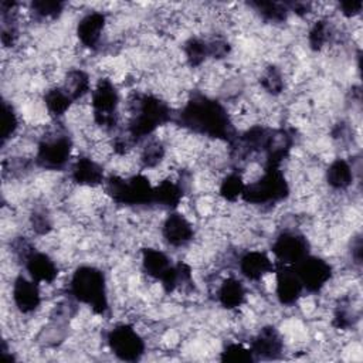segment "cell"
Instances as JSON below:
<instances>
[{
    "instance_id": "obj_1",
    "label": "cell",
    "mask_w": 363,
    "mask_h": 363,
    "mask_svg": "<svg viewBox=\"0 0 363 363\" xmlns=\"http://www.w3.org/2000/svg\"><path fill=\"white\" fill-rule=\"evenodd\" d=\"M177 118L182 126L199 135L227 142H231L235 136L227 109L218 101L206 95L191 96L180 109Z\"/></svg>"
},
{
    "instance_id": "obj_2",
    "label": "cell",
    "mask_w": 363,
    "mask_h": 363,
    "mask_svg": "<svg viewBox=\"0 0 363 363\" xmlns=\"http://www.w3.org/2000/svg\"><path fill=\"white\" fill-rule=\"evenodd\" d=\"M129 122H128V139L132 143H138L147 139L160 125L170 119L169 105L156 95L142 94L129 101Z\"/></svg>"
},
{
    "instance_id": "obj_3",
    "label": "cell",
    "mask_w": 363,
    "mask_h": 363,
    "mask_svg": "<svg viewBox=\"0 0 363 363\" xmlns=\"http://www.w3.org/2000/svg\"><path fill=\"white\" fill-rule=\"evenodd\" d=\"M69 294L77 302L88 305L95 313L104 315L109 308L106 279L96 267H78L69 279Z\"/></svg>"
},
{
    "instance_id": "obj_4",
    "label": "cell",
    "mask_w": 363,
    "mask_h": 363,
    "mask_svg": "<svg viewBox=\"0 0 363 363\" xmlns=\"http://www.w3.org/2000/svg\"><path fill=\"white\" fill-rule=\"evenodd\" d=\"M288 194L289 186L281 169L277 166H264L258 179L245 183L241 199L251 204L265 206L278 203L286 199Z\"/></svg>"
},
{
    "instance_id": "obj_5",
    "label": "cell",
    "mask_w": 363,
    "mask_h": 363,
    "mask_svg": "<svg viewBox=\"0 0 363 363\" xmlns=\"http://www.w3.org/2000/svg\"><path fill=\"white\" fill-rule=\"evenodd\" d=\"M106 194L116 203L125 206L153 204V187L143 174L129 177L109 176L104 182Z\"/></svg>"
},
{
    "instance_id": "obj_6",
    "label": "cell",
    "mask_w": 363,
    "mask_h": 363,
    "mask_svg": "<svg viewBox=\"0 0 363 363\" xmlns=\"http://www.w3.org/2000/svg\"><path fill=\"white\" fill-rule=\"evenodd\" d=\"M72 139L64 128L57 126L45 132L35 153V163L45 170H60L71 160Z\"/></svg>"
},
{
    "instance_id": "obj_7",
    "label": "cell",
    "mask_w": 363,
    "mask_h": 363,
    "mask_svg": "<svg viewBox=\"0 0 363 363\" xmlns=\"http://www.w3.org/2000/svg\"><path fill=\"white\" fill-rule=\"evenodd\" d=\"M119 91L108 78H101L91 91V106L94 121L104 129H113L118 123Z\"/></svg>"
},
{
    "instance_id": "obj_8",
    "label": "cell",
    "mask_w": 363,
    "mask_h": 363,
    "mask_svg": "<svg viewBox=\"0 0 363 363\" xmlns=\"http://www.w3.org/2000/svg\"><path fill=\"white\" fill-rule=\"evenodd\" d=\"M111 352L123 362L139 360L146 350V345L139 332L128 323L113 326L106 336Z\"/></svg>"
},
{
    "instance_id": "obj_9",
    "label": "cell",
    "mask_w": 363,
    "mask_h": 363,
    "mask_svg": "<svg viewBox=\"0 0 363 363\" xmlns=\"http://www.w3.org/2000/svg\"><path fill=\"white\" fill-rule=\"evenodd\" d=\"M271 251L281 265L294 267L309 255V241L298 231L285 230L274 238Z\"/></svg>"
},
{
    "instance_id": "obj_10",
    "label": "cell",
    "mask_w": 363,
    "mask_h": 363,
    "mask_svg": "<svg viewBox=\"0 0 363 363\" xmlns=\"http://www.w3.org/2000/svg\"><path fill=\"white\" fill-rule=\"evenodd\" d=\"M294 268L303 285V289L311 294L319 292L332 278L330 264L323 258L311 254L294 265Z\"/></svg>"
},
{
    "instance_id": "obj_11",
    "label": "cell",
    "mask_w": 363,
    "mask_h": 363,
    "mask_svg": "<svg viewBox=\"0 0 363 363\" xmlns=\"http://www.w3.org/2000/svg\"><path fill=\"white\" fill-rule=\"evenodd\" d=\"M11 298L20 313H33L41 305L40 284L30 277L18 275L11 285Z\"/></svg>"
},
{
    "instance_id": "obj_12",
    "label": "cell",
    "mask_w": 363,
    "mask_h": 363,
    "mask_svg": "<svg viewBox=\"0 0 363 363\" xmlns=\"http://www.w3.org/2000/svg\"><path fill=\"white\" fill-rule=\"evenodd\" d=\"M162 237L170 247L182 248L193 241L194 228L186 216L172 211L162 224Z\"/></svg>"
},
{
    "instance_id": "obj_13",
    "label": "cell",
    "mask_w": 363,
    "mask_h": 363,
    "mask_svg": "<svg viewBox=\"0 0 363 363\" xmlns=\"http://www.w3.org/2000/svg\"><path fill=\"white\" fill-rule=\"evenodd\" d=\"M275 272V295L279 303L291 306L302 296L303 285L291 265H281Z\"/></svg>"
},
{
    "instance_id": "obj_14",
    "label": "cell",
    "mask_w": 363,
    "mask_h": 363,
    "mask_svg": "<svg viewBox=\"0 0 363 363\" xmlns=\"http://www.w3.org/2000/svg\"><path fill=\"white\" fill-rule=\"evenodd\" d=\"M255 360L278 359L284 349V340L274 326H264L251 340L250 346Z\"/></svg>"
},
{
    "instance_id": "obj_15",
    "label": "cell",
    "mask_w": 363,
    "mask_h": 363,
    "mask_svg": "<svg viewBox=\"0 0 363 363\" xmlns=\"http://www.w3.org/2000/svg\"><path fill=\"white\" fill-rule=\"evenodd\" d=\"M106 26V16L102 11L86 13L77 24V37L79 43L91 50H95L101 41Z\"/></svg>"
},
{
    "instance_id": "obj_16",
    "label": "cell",
    "mask_w": 363,
    "mask_h": 363,
    "mask_svg": "<svg viewBox=\"0 0 363 363\" xmlns=\"http://www.w3.org/2000/svg\"><path fill=\"white\" fill-rule=\"evenodd\" d=\"M71 180L79 186L85 187H96L104 184V167L99 162L92 159L91 156H78L72 164L69 172Z\"/></svg>"
},
{
    "instance_id": "obj_17",
    "label": "cell",
    "mask_w": 363,
    "mask_h": 363,
    "mask_svg": "<svg viewBox=\"0 0 363 363\" xmlns=\"http://www.w3.org/2000/svg\"><path fill=\"white\" fill-rule=\"evenodd\" d=\"M238 269L244 278L254 282L275 271L272 259L268 257V254L259 250H250L244 252L238 258Z\"/></svg>"
},
{
    "instance_id": "obj_18",
    "label": "cell",
    "mask_w": 363,
    "mask_h": 363,
    "mask_svg": "<svg viewBox=\"0 0 363 363\" xmlns=\"http://www.w3.org/2000/svg\"><path fill=\"white\" fill-rule=\"evenodd\" d=\"M28 277L38 284H52L58 277L55 261L45 252L34 250L23 262Z\"/></svg>"
},
{
    "instance_id": "obj_19",
    "label": "cell",
    "mask_w": 363,
    "mask_h": 363,
    "mask_svg": "<svg viewBox=\"0 0 363 363\" xmlns=\"http://www.w3.org/2000/svg\"><path fill=\"white\" fill-rule=\"evenodd\" d=\"M183 193L184 187L180 182L164 177L153 187V204H157L163 208L174 210L180 204Z\"/></svg>"
},
{
    "instance_id": "obj_20",
    "label": "cell",
    "mask_w": 363,
    "mask_h": 363,
    "mask_svg": "<svg viewBox=\"0 0 363 363\" xmlns=\"http://www.w3.org/2000/svg\"><path fill=\"white\" fill-rule=\"evenodd\" d=\"M217 301L225 309L240 308L247 298V291L244 284L234 277H228L221 281L217 289Z\"/></svg>"
},
{
    "instance_id": "obj_21",
    "label": "cell",
    "mask_w": 363,
    "mask_h": 363,
    "mask_svg": "<svg viewBox=\"0 0 363 363\" xmlns=\"http://www.w3.org/2000/svg\"><path fill=\"white\" fill-rule=\"evenodd\" d=\"M172 265L170 258L162 250L150 247L142 250V269L145 274H147V277L162 281L170 271Z\"/></svg>"
},
{
    "instance_id": "obj_22",
    "label": "cell",
    "mask_w": 363,
    "mask_h": 363,
    "mask_svg": "<svg viewBox=\"0 0 363 363\" xmlns=\"http://www.w3.org/2000/svg\"><path fill=\"white\" fill-rule=\"evenodd\" d=\"M325 177L330 189L343 191L353 184L354 170L353 166L346 159H335L329 164Z\"/></svg>"
},
{
    "instance_id": "obj_23",
    "label": "cell",
    "mask_w": 363,
    "mask_h": 363,
    "mask_svg": "<svg viewBox=\"0 0 363 363\" xmlns=\"http://www.w3.org/2000/svg\"><path fill=\"white\" fill-rule=\"evenodd\" d=\"M64 91L71 96V99L75 102L78 99H82L86 94H91V79L89 75L84 69H69L64 78V84L61 85Z\"/></svg>"
},
{
    "instance_id": "obj_24",
    "label": "cell",
    "mask_w": 363,
    "mask_h": 363,
    "mask_svg": "<svg viewBox=\"0 0 363 363\" xmlns=\"http://www.w3.org/2000/svg\"><path fill=\"white\" fill-rule=\"evenodd\" d=\"M72 104H74V101L64 91L62 86H52V88L47 89L44 94L45 109L54 118H60V116L65 115L69 111V108L72 106Z\"/></svg>"
},
{
    "instance_id": "obj_25",
    "label": "cell",
    "mask_w": 363,
    "mask_h": 363,
    "mask_svg": "<svg viewBox=\"0 0 363 363\" xmlns=\"http://www.w3.org/2000/svg\"><path fill=\"white\" fill-rule=\"evenodd\" d=\"M333 37V28L332 24L328 18H319L318 21L313 23L308 33V43L309 47L315 51H320L330 43Z\"/></svg>"
},
{
    "instance_id": "obj_26",
    "label": "cell",
    "mask_w": 363,
    "mask_h": 363,
    "mask_svg": "<svg viewBox=\"0 0 363 363\" xmlns=\"http://www.w3.org/2000/svg\"><path fill=\"white\" fill-rule=\"evenodd\" d=\"M166 155V147L160 139L150 138L140 150L139 162L145 169H153L162 163Z\"/></svg>"
},
{
    "instance_id": "obj_27",
    "label": "cell",
    "mask_w": 363,
    "mask_h": 363,
    "mask_svg": "<svg viewBox=\"0 0 363 363\" xmlns=\"http://www.w3.org/2000/svg\"><path fill=\"white\" fill-rule=\"evenodd\" d=\"M251 7L267 21L269 23H282L286 20L288 16V6L275 1H255L250 3Z\"/></svg>"
},
{
    "instance_id": "obj_28",
    "label": "cell",
    "mask_w": 363,
    "mask_h": 363,
    "mask_svg": "<svg viewBox=\"0 0 363 363\" xmlns=\"http://www.w3.org/2000/svg\"><path fill=\"white\" fill-rule=\"evenodd\" d=\"M184 55H186L187 62L191 67H197V65L203 64L210 57L208 41H206L203 38H197V37L189 38L184 43Z\"/></svg>"
},
{
    "instance_id": "obj_29",
    "label": "cell",
    "mask_w": 363,
    "mask_h": 363,
    "mask_svg": "<svg viewBox=\"0 0 363 363\" xmlns=\"http://www.w3.org/2000/svg\"><path fill=\"white\" fill-rule=\"evenodd\" d=\"M245 187V182L242 176L237 172L228 173L220 183L218 193L225 201H235L242 196Z\"/></svg>"
},
{
    "instance_id": "obj_30",
    "label": "cell",
    "mask_w": 363,
    "mask_h": 363,
    "mask_svg": "<svg viewBox=\"0 0 363 363\" xmlns=\"http://www.w3.org/2000/svg\"><path fill=\"white\" fill-rule=\"evenodd\" d=\"M259 84L271 95H279L285 86L284 75L275 65H269L262 71Z\"/></svg>"
},
{
    "instance_id": "obj_31",
    "label": "cell",
    "mask_w": 363,
    "mask_h": 363,
    "mask_svg": "<svg viewBox=\"0 0 363 363\" xmlns=\"http://www.w3.org/2000/svg\"><path fill=\"white\" fill-rule=\"evenodd\" d=\"M18 129V116L7 101H3L1 106V143L6 145L7 140H10L14 133Z\"/></svg>"
},
{
    "instance_id": "obj_32",
    "label": "cell",
    "mask_w": 363,
    "mask_h": 363,
    "mask_svg": "<svg viewBox=\"0 0 363 363\" xmlns=\"http://www.w3.org/2000/svg\"><path fill=\"white\" fill-rule=\"evenodd\" d=\"M221 360L234 362V363H247V362H254L255 357L250 346L247 347L241 343H228L221 352Z\"/></svg>"
},
{
    "instance_id": "obj_33",
    "label": "cell",
    "mask_w": 363,
    "mask_h": 363,
    "mask_svg": "<svg viewBox=\"0 0 363 363\" xmlns=\"http://www.w3.org/2000/svg\"><path fill=\"white\" fill-rule=\"evenodd\" d=\"M62 10H64V3H60V1L40 0V1L31 3L33 14L43 20L44 18H55L62 13Z\"/></svg>"
},
{
    "instance_id": "obj_34",
    "label": "cell",
    "mask_w": 363,
    "mask_h": 363,
    "mask_svg": "<svg viewBox=\"0 0 363 363\" xmlns=\"http://www.w3.org/2000/svg\"><path fill=\"white\" fill-rule=\"evenodd\" d=\"M30 223H31L34 233H37L40 235H44L51 230L50 216L44 210H34V213L30 217Z\"/></svg>"
},
{
    "instance_id": "obj_35",
    "label": "cell",
    "mask_w": 363,
    "mask_h": 363,
    "mask_svg": "<svg viewBox=\"0 0 363 363\" xmlns=\"http://www.w3.org/2000/svg\"><path fill=\"white\" fill-rule=\"evenodd\" d=\"M339 10H340V13L345 17L353 18V17L360 14L362 1H343V3H339Z\"/></svg>"
}]
</instances>
